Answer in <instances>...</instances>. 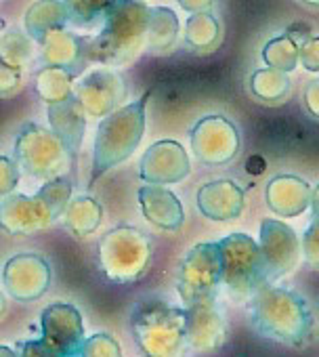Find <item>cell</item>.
I'll return each mask as SVG.
<instances>
[{
	"mask_svg": "<svg viewBox=\"0 0 319 357\" xmlns=\"http://www.w3.org/2000/svg\"><path fill=\"white\" fill-rule=\"evenodd\" d=\"M198 208L210 221H233L242 215L246 198L244 190L229 178H217L198 190Z\"/></svg>",
	"mask_w": 319,
	"mask_h": 357,
	"instance_id": "obj_18",
	"label": "cell"
},
{
	"mask_svg": "<svg viewBox=\"0 0 319 357\" xmlns=\"http://www.w3.org/2000/svg\"><path fill=\"white\" fill-rule=\"evenodd\" d=\"M42 61L53 68L68 70L70 74H80L88 61V38H80L65 30H55L40 40Z\"/></svg>",
	"mask_w": 319,
	"mask_h": 357,
	"instance_id": "obj_20",
	"label": "cell"
},
{
	"mask_svg": "<svg viewBox=\"0 0 319 357\" xmlns=\"http://www.w3.org/2000/svg\"><path fill=\"white\" fill-rule=\"evenodd\" d=\"M72 82H74V74L61 68L47 66L36 76V91L47 103H55L72 93Z\"/></svg>",
	"mask_w": 319,
	"mask_h": 357,
	"instance_id": "obj_28",
	"label": "cell"
},
{
	"mask_svg": "<svg viewBox=\"0 0 319 357\" xmlns=\"http://www.w3.org/2000/svg\"><path fill=\"white\" fill-rule=\"evenodd\" d=\"M192 164L185 147L179 141L164 139L153 143L141 158L139 174L145 183L171 185L179 183L189 174Z\"/></svg>",
	"mask_w": 319,
	"mask_h": 357,
	"instance_id": "obj_14",
	"label": "cell"
},
{
	"mask_svg": "<svg viewBox=\"0 0 319 357\" xmlns=\"http://www.w3.org/2000/svg\"><path fill=\"white\" fill-rule=\"evenodd\" d=\"M192 149L206 166H225L240 153V130L223 116H206L192 128Z\"/></svg>",
	"mask_w": 319,
	"mask_h": 357,
	"instance_id": "obj_11",
	"label": "cell"
},
{
	"mask_svg": "<svg viewBox=\"0 0 319 357\" xmlns=\"http://www.w3.org/2000/svg\"><path fill=\"white\" fill-rule=\"evenodd\" d=\"M283 34H288V36H290L298 47H300L304 40H309V38H311V28H309L306 24H292Z\"/></svg>",
	"mask_w": 319,
	"mask_h": 357,
	"instance_id": "obj_37",
	"label": "cell"
},
{
	"mask_svg": "<svg viewBox=\"0 0 319 357\" xmlns=\"http://www.w3.org/2000/svg\"><path fill=\"white\" fill-rule=\"evenodd\" d=\"M139 206L147 223L164 231H179L185 223L181 200L166 188L147 183L139 190Z\"/></svg>",
	"mask_w": 319,
	"mask_h": 357,
	"instance_id": "obj_17",
	"label": "cell"
},
{
	"mask_svg": "<svg viewBox=\"0 0 319 357\" xmlns=\"http://www.w3.org/2000/svg\"><path fill=\"white\" fill-rule=\"evenodd\" d=\"M42 336L36 340L17 342L20 355H53V357H76L84 342L82 315L74 305L53 303L40 315Z\"/></svg>",
	"mask_w": 319,
	"mask_h": 357,
	"instance_id": "obj_8",
	"label": "cell"
},
{
	"mask_svg": "<svg viewBox=\"0 0 319 357\" xmlns=\"http://www.w3.org/2000/svg\"><path fill=\"white\" fill-rule=\"evenodd\" d=\"M260 252L267 267V280L275 282L288 275L300 261V242L296 231L277 219L260 221Z\"/></svg>",
	"mask_w": 319,
	"mask_h": 357,
	"instance_id": "obj_12",
	"label": "cell"
},
{
	"mask_svg": "<svg viewBox=\"0 0 319 357\" xmlns=\"http://www.w3.org/2000/svg\"><path fill=\"white\" fill-rule=\"evenodd\" d=\"M302 5H306V7H313V9H319V0H300Z\"/></svg>",
	"mask_w": 319,
	"mask_h": 357,
	"instance_id": "obj_43",
	"label": "cell"
},
{
	"mask_svg": "<svg viewBox=\"0 0 319 357\" xmlns=\"http://www.w3.org/2000/svg\"><path fill=\"white\" fill-rule=\"evenodd\" d=\"M179 36V20L169 7H151L147 24V47L153 53H166Z\"/></svg>",
	"mask_w": 319,
	"mask_h": 357,
	"instance_id": "obj_24",
	"label": "cell"
},
{
	"mask_svg": "<svg viewBox=\"0 0 319 357\" xmlns=\"http://www.w3.org/2000/svg\"><path fill=\"white\" fill-rule=\"evenodd\" d=\"M250 321L260 336L288 347L304 344L313 332V313L306 301L271 282L250 296Z\"/></svg>",
	"mask_w": 319,
	"mask_h": 357,
	"instance_id": "obj_1",
	"label": "cell"
},
{
	"mask_svg": "<svg viewBox=\"0 0 319 357\" xmlns=\"http://www.w3.org/2000/svg\"><path fill=\"white\" fill-rule=\"evenodd\" d=\"M97 263L111 284L139 282L151 263V242L130 225H118L101 236L97 244Z\"/></svg>",
	"mask_w": 319,
	"mask_h": 357,
	"instance_id": "obj_6",
	"label": "cell"
},
{
	"mask_svg": "<svg viewBox=\"0 0 319 357\" xmlns=\"http://www.w3.org/2000/svg\"><path fill=\"white\" fill-rule=\"evenodd\" d=\"M72 200L70 176H55L30 198L26 194H9L0 202V229L11 236H34L51 227Z\"/></svg>",
	"mask_w": 319,
	"mask_h": 357,
	"instance_id": "obj_4",
	"label": "cell"
},
{
	"mask_svg": "<svg viewBox=\"0 0 319 357\" xmlns=\"http://www.w3.org/2000/svg\"><path fill=\"white\" fill-rule=\"evenodd\" d=\"M120 344L109 334H95L91 338H84L78 355H105V357H118Z\"/></svg>",
	"mask_w": 319,
	"mask_h": 357,
	"instance_id": "obj_31",
	"label": "cell"
},
{
	"mask_svg": "<svg viewBox=\"0 0 319 357\" xmlns=\"http://www.w3.org/2000/svg\"><path fill=\"white\" fill-rule=\"evenodd\" d=\"M302 257L311 269L319 271V217H313L302 234Z\"/></svg>",
	"mask_w": 319,
	"mask_h": 357,
	"instance_id": "obj_32",
	"label": "cell"
},
{
	"mask_svg": "<svg viewBox=\"0 0 319 357\" xmlns=\"http://www.w3.org/2000/svg\"><path fill=\"white\" fill-rule=\"evenodd\" d=\"M311 185L296 174H277L267 183L265 200L277 217H298L311 204Z\"/></svg>",
	"mask_w": 319,
	"mask_h": 357,
	"instance_id": "obj_19",
	"label": "cell"
},
{
	"mask_svg": "<svg viewBox=\"0 0 319 357\" xmlns=\"http://www.w3.org/2000/svg\"><path fill=\"white\" fill-rule=\"evenodd\" d=\"M7 292L22 303L40 298L51 284V267L40 255H17L5 265Z\"/></svg>",
	"mask_w": 319,
	"mask_h": 357,
	"instance_id": "obj_16",
	"label": "cell"
},
{
	"mask_svg": "<svg viewBox=\"0 0 319 357\" xmlns=\"http://www.w3.org/2000/svg\"><path fill=\"white\" fill-rule=\"evenodd\" d=\"M22 68L0 57V97H11L22 89Z\"/></svg>",
	"mask_w": 319,
	"mask_h": 357,
	"instance_id": "obj_33",
	"label": "cell"
},
{
	"mask_svg": "<svg viewBox=\"0 0 319 357\" xmlns=\"http://www.w3.org/2000/svg\"><path fill=\"white\" fill-rule=\"evenodd\" d=\"M0 57L22 68L32 57V43L20 32H7L0 38Z\"/></svg>",
	"mask_w": 319,
	"mask_h": 357,
	"instance_id": "obj_30",
	"label": "cell"
},
{
	"mask_svg": "<svg viewBox=\"0 0 319 357\" xmlns=\"http://www.w3.org/2000/svg\"><path fill=\"white\" fill-rule=\"evenodd\" d=\"M223 286L221 257L217 242L196 244L183 259L177 273V290L187 305L204 298H215Z\"/></svg>",
	"mask_w": 319,
	"mask_h": 357,
	"instance_id": "obj_10",
	"label": "cell"
},
{
	"mask_svg": "<svg viewBox=\"0 0 319 357\" xmlns=\"http://www.w3.org/2000/svg\"><path fill=\"white\" fill-rule=\"evenodd\" d=\"M263 61L267 63V68H275L290 74L298 66V45L288 34L271 38L263 47Z\"/></svg>",
	"mask_w": 319,
	"mask_h": 357,
	"instance_id": "obj_29",
	"label": "cell"
},
{
	"mask_svg": "<svg viewBox=\"0 0 319 357\" xmlns=\"http://www.w3.org/2000/svg\"><path fill=\"white\" fill-rule=\"evenodd\" d=\"M221 40V24L215 15L208 11L202 13H192V17L185 24V43L194 51H210L219 45Z\"/></svg>",
	"mask_w": 319,
	"mask_h": 357,
	"instance_id": "obj_26",
	"label": "cell"
},
{
	"mask_svg": "<svg viewBox=\"0 0 319 357\" xmlns=\"http://www.w3.org/2000/svg\"><path fill=\"white\" fill-rule=\"evenodd\" d=\"M15 162L17 166L40 181L63 174L72 160L63 141L49 128L40 124H26L15 141Z\"/></svg>",
	"mask_w": 319,
	"mask_h": 357,
	"instance_id": "obj_9",
	"label": "cell"
},
{
	"mask_svg": "<svg viewBox=\"0 0 319 357\" xmlns=\"http://www.w3.org/2000/svg\"><path fill=\"white\" fill-rule=\"evenodd\" d=\"M290 78L288 72L275 70V68H263L252 72L250 76V91L252 95L269 105L281 103L290 95Z\"/></svg>",
	"mask_w": 319,
	"mask_h": 357,
	"instance_id": "obj_25",
	"label": "cell"
},
{
	"mask_svg": "<svg viewBox=\"0 0 319 357\" xmlns=\"http://www.w3.org/2000/svg\"><path fill=\"white\" fill-rule=\"evenodd\" d=\"M5 311H7V298H5V294H3V292H0V319H3Z\"/></svg>",
	"mask_w": 319,
	"mask_h": 357,
	"instance_id": "obj_41",
	"label": "cell"
},
{
	"mask_svg": "<svg viewBox=\"0 0 319 357\" xmlns=\"http://www.w3.org/2000/svg\"><path fill=\"white\" fill-rule=\"evenodd\" d=\"M311 211H313V217H319V185L311 192Z\"/></svg>",
	"mask_w": 319,
	"mask_h": 357,
	"instance_id": "obj_40",
	"label": "cell"
},
{
	"mask_svg": "<svg viewBox=\"0 0 319 357\" xmlns=\"http://www.w3.org/2000/svg\"><path fill=\"white\" fill-rule=\"evenodd\" d=\"M153 91H145L137 101L114 109L107 114L95 137V153H93V172L88 188L97 183L107 170L128 160L134 149L139 147L145 135V118H147V103Z\"/></svg>",
	"mask_w": 319,
	"mask_h": 357,
	"instance_id": "obj_3",
	"label": "cell"
},
{
	"mask_svg": "<svg viewBox=\"0 0 319 357\" xmlns=\"http://www.w3.org/2000/svg\"><path fill=\"white\" fill-rule=\"evenodd\" d=\"M298 63H302L306 72L319 74V38L317 36H311L298 47Z\"/></svg>",
	"mask_w": 319,
	"mask_h": 357,
	"instance_id": "obj_35",
	"label": "cell"
},
{
	"mask_svg": "<svg viewBox=\"0 0 319 357\" xmlns=\"http://www.w3.org/2000/svg\"><path fill=\"white\" fill-rule=\"evenodd\" d=\"M49 120H51V130L63 141L72 160H76L86 128L84 109L78 103L76 95L70 93L61 101L49 103Z\"/></svg>",
	"mask_w": 319,
	"mask_h": 357,
	"instance_id": "obj_21",
	"label": "cell"
},
{
	"mask_svg": "<svg viewBox=\"0 0 319 357\" xmlns=\"http://www.w3.org/2000/svg\"><path fill=\"white\" fill-rule=\"evenodd\" d=\"M0 355H7V357H13V355H17V351H11V349H7L5 344H0Z\"/></svg>",
	"mask_w": 319,
	"mask_h": 357,
	"instance_id": "obj_42",
	"label": "cell"
},
{
	"mask_svg": "<svg viewBox=\"0 0 319 357\" xmlns=\"http://www.w3.org/2000/svg\"><path fill=\"white\" fill-rule=\"evenodd\" d=\"M302 101H304V109L306 114L313 118V120H319V78L311 80L304 89V95H302Z\"/></svg>",
	"mask_w": 319,
	"mask_h": 357,
	"instance_id": "obj_36",
	"label": "cell"
},
{
	"mask_svg": "<svg viewBox=\"0 0 319 357\" xmlns=\"http://www.w3.org/2000/svg\"><path fill=\"white\" fill-rule=\"evenodd\" d=\"M132 336L143 355L169 357L185 349V309L145 301L132 313Z\"/></svg>",
	"mask_w": 319,
	"mask_h": 357,
	"instance_id": "obj_5",
	"label": "cell"
},
{
	"mask_svg": "<svg viewBox=\"0 0 319 357\" xmlns=\"http://www.w3.org/2000/svg\"><path fill=\"white\" fill-rule=\"evenodd\" d=\"M118 0H63L68 24L74 28H93L105 20Z\"/></svg>",
	"mask_w": 319,
	"mask_h": 357,
	"instance_id": "obj_27",
	"label": "cell"
},
{
	"mask_svg": "<svg viewBox=\"0 0 319 357\" xmlns=\"http://www.w3.org/2000/svg\"><path fill=\"white\" fill-rule=\"evenodd\" d=\"M217 244L223 286L233 301H250V296L269 282L260 246L246 234H231Z\"/></svg>",
	"mask_w": 319,
	"mask_h": 357,
	"instance_id": "obj_7",
	"label": "cell"
},
{
	"mask_svg": "<svg viewBox=\"0 0 319 357\" xmlns=\"http://www.w3.org/2000/svg\"><path fill=\"white\" fill-rule=\"evenodd\" d=\"M149 7L143 0H118L103 20L99 36L88 40V61L126 66L147 45Z\"/></svg>",
	"mask_w": 319,
	"mask_h": 357,
	"instance_id": "obj_2",
	"label": "cell"
},
{
	"mask_svg": "<svg viewBox=\"0 0 319 357\" xmlns=\"http://www.w3.org/2000/svg\"><path fill=\"white\" fill-rule=\"evenodd\" d=\"M126 97V82L114 70H95L76 86V99L82 109L95 118H105Z\"/></svg>",
	"mask_w": 319,
	"mask_h": 357,
	"instance_id": "obj_15",
	"label": "cell"
},
{
	"mask_svg": "<svg viewBox=\"0 0 319 357\" xmlns=\"http://www.w3.org/2000/svg\"><path fill=\"white\" fill-rule=\"evenodd\" d=\"M181 5V9L189 11V13H202V11H210L215 0H177Z\"/></svg>",
	"mask_w": 319,
	"mask_h": 357,
	"instance_id": "obj_38",
	"label": "cell"
},
{
	"mask_svg": "<svg viewBox=\"0 0 319 357\" xmlns=\"http://www.w3.org/2000/svg\"><path fill=\"white\" fill-rule=\"evenodd\" d=\"M63 219H65V229L74 238L82 240L99 229L103 219V208L91 196H76L68 202L63 211Z\"/></svg>",
	"mask_w": 319,
	"mask_h": 357,
	"instance_id": "obj_22",
	"label": "cell"
},
{
	"mask_svg": "<svg viewBox=\"0 0 319 357\" xmlns=\"http://www.w3.org/2000/svg\"><path fill=\"white\" fill-rule=\"evenodd\" d=\"M65 26H68V15L63 3H59V0H40V3L32 5L30 11L26 13L28 36L38 45L47 34L55 30H63Z\"/></svg>",
	"mask_w": 319,
	"mask_h": 357,
	"instance_id": "obj_23",
	"label": "cell"
},
{
	"mask_svg": "<svg viewBox=\"0 0 319 357\" xmlns=\"http://www.w3.org/2000/svg\"><path fill=\"white\" fill-rule=\"evenodd\" d=\"M225 342V319L215 298L185 307V349L192 353H215Z\"/></svg>",
	"mask_w": 319,
	"mask_h": 357,
	"instance_id": "obj_13",
	"label": "cell"
},
{
	"mask_svg": "<svg viewBox=\"0 0 319 357\" xmlns=\"http://www.w3.org/2000/svg\"><path fill=\"white\" fill-rule=\"evenodd\" d=\"M263 168H265V162H263V158H260V155H254V158H250V160H248V172L258 174Z\"/></svg>",
	"mask_w": 319,
	"mask_h": 357,
	"instance_id": "obj_39",
	"label": "cell"
},
{
	"mask_svg": "<svg viewBox=\"0 0 319 357\" xmlns=\"http://www.w3.org/2000/svg\"><path fill=\"white\" fill-rule=\"evenodd\" d=\"M20 183V168L17 162L0 155V196H9Z\"/></svg>",
	"mask_w": 319,
	"mask_h": 357,
	"instance_id": "obj_34",
	"label": "cell"
}]
</instances>
